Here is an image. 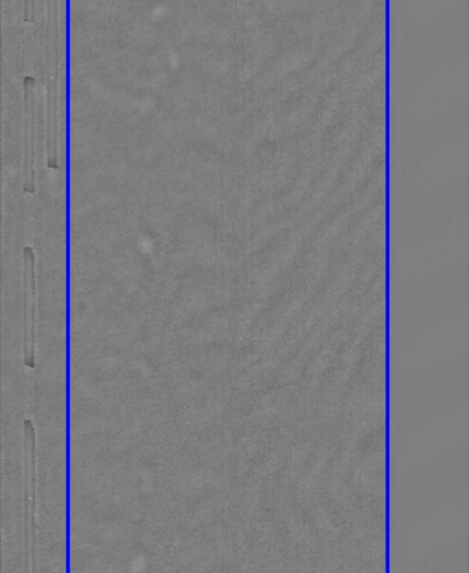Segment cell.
Returning <instances> with one entry per match:
<instances>
[{"instance_id": "1", "label": "cell", "mask_w": 469, "mask_h": 573, "mask_svg": "<svg viewBox=\"0 0 469 573\" xmlns=\"http://www.w3.org/2000/svg\"><path fill=\"white\" fill-rule=\"evenodd\" d=\"M49 25L46 28L48 46H46V69H48V163L58 168V121H56V89L59 80V24L56 3L50 2Z\"/></svg>"}, {"instance_id": "2", "label": "cell", "mask_w": 469, "mask_h": 573, "mask_svg": "<svg viewBox=\"0 0 469 573\" xmlns=\"http://www.w3.org/2000/svg\"><path fill=\"white\" fill-rule=\"evenodd\" d=\"M24 337H25V365L28 368L35 366V259L31 248L24 250Z\"/></svg>"}, {"instance_id": "3", "label": "cell", "mask_w": 469, "mask_h": 573, "mask_svg": "<svg viewBox=\"0 0 469 573\" xmlns=\"http://www.w3.org/2000/svg\"><path fill=\"white\" fill-rule=\"evenodd\" d=\"M24 181L25 191H35V106H34V79L25 78V122H24Z\"/></svg>"}]
</instances>
